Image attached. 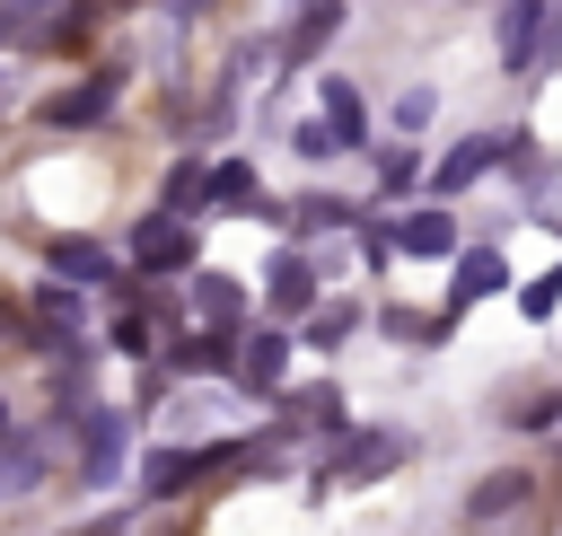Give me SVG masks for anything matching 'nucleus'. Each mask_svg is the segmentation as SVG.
Segmentation results:
<instances>
[{"label":"nucleus","mask_w":562,"mask_h":536,"mask_svg":"<svg viewBox=\"0 0 562 536\" xmlns=\"http://www.w3.org/2000/svg\"><path fill=\"white\" fill-rule=\"evenodd\" d=\"M351 325H360V308H342V299H316V308H307V343H316V351H334Z\"/></svg>","instance_id":"nucleus-12"},{"label":"nucleus","mask_w":562,"mask_h":536,"mask_svg":"<svg viewBox=\"0 0 562 536\" xmlns=\"http://www.w3.org/2000/svg\"><path fill=\"white\" fill-rule=\"evenodd\" d=\"M193 308L228 325V316H246V290H237V281H220V272H202V281H193Z\"/></svg>","instance_id":"nucleus-13"},{"label":"nucleus","mask_w":562,"mask_h":536,"mask_svg":"<svg viewBox=\"0 0 562 536\" xmlns=\"http://www.w3.org/2000/svg\"><path fill=\"white\" fill-rule=\"evenodd\" d=\"M44 264H53L61 281H105V272H114V255H105V246H88V237H53V255H44Z\"/></svg>","instance_id":"nucleus-9"},{"label":"nucleus","mask_w":562,"mask_h":536,"mask_svg":"<svg viewBox=\"0 0 562 536\" xmlns=\"http://www.w3.org/2000/svg\"><path fill=\"white\" fill-rule=\"evenodd\" d=\"M430 114H439L430 88H404V97H395V132H430Z\"/></svg>","instance_id":"nucleus-19"},{"label":"nucleus","mask_w":562,"mask_h":536,"mask_svg":"<svg viewBox=\"0 0 562 536\" xmlns=\"http://www.w3.org/2000/svg\"><path fill=\"white\" fill-rule=\"evenodd\" d=\"M501 290H509L501 246H465V255H457V272H448V316H465L474 299H501Z\"/></svg>","instance_id":"nucleus-1"},{"label":"nucleus","mask_w":562,"mask_h":536,"mask_svg":"<svg viewBox=\"0 0 562 536\" xmlns=\"http://www.w3.org/2000/svg\"><path fill=\"white\" fill-rule=\"evenodd\" d=\"M501 158H509V141H492V132H474V141H457V149H448V158L430 167V193H465V185H474L483 167H501Z\"/></svg>","instance_id":"nucleus-3"},{"label":"nucleus","mask_w":562,"mask_h":536,"mask_svg":"<svg viewBox=\"0 0 562 536\" xmlns=\"http://www.w3.org/2000/svg\"><path fill=\"white\" fill-rule=\"evenodd\" d=\"M132 255H140V264H193V237H184V228H176V220L158 211V220H140Z\"/></svg>","instance_id":"nucleus-8"},{"label":"nucleus","mask_w":562,"mask_h":536,"mask_svg":"<svg viewBox=\"0 0 562 536\" xmlns=\"http://www.w3.org/2000/svg\"><path fill=\"white\" fill-rule=\"evenodd\" d=\"M509 501H518V474H492V483L474 492V518H492V510H509Z\"/></svg>","instance_id":"nucleus-21"},{"label":"nucleus","mask_w":562,"mask_h":536,"mask_svg":"<svg viewBox=\"0 0 562 536\" xmlns=\"http://www.w3.org/2000/svg\"><path fill=\"white\" fill-rule=\"evenodd\" d=\"M105 105H114V79H88V88H70V97H53L44 114H53V123H97Z\"/></svg>","instance_id":"nucleus-11"},{"label":"nucleus","mask_w":562,"mask_h":536,"mask_svg":"<svg viewBox=\"0 0 562 536\" xmlns=\"http://www.w3.org/2000/svg\"><path fill=\"white\" fill-rule=\"evenodd\" d=\"M263 299H272V316H307V308H316V264H307L299 246H281V255L263 264Z\"/></svg>","instance_id":"nucleus-2"},{"label":"nucleus","mask_w":562,"mask_h":536,"mask_svg":"<svg viewBox=\"0 0 562 536\" xmlns=\"http://www.w3.org/2000/svg\"><path fill=\"white\" fill-rule=\"evenodd\" d=\"M378 176H386V193H404V185H413V158H404V149H386V158H378Z\"/></svg>","instance_id":"nucleus-23"},{"label":"nucleus","mask_w":562,"mask_h":536,"mask_svg":"<svg viewBox=\"0 0 562 536\" xmlns=\"http://www.w3.org/2000/svg\"><path fill=\"white\" fill-rule=\"evenodd\" d=\"M351 220H360V211H351L342 193H307V202H299V228H307V237H316V228H351Z\"/></svg>","instance_id":"nucleus-15"},{"label":"nucleus","mask_w":562,"mask_h":536,"mask_svg":"<svg viewBox=\"0 0 562 536\" xmlns=\"http://www.w3.org/2000/svg\"><path fill=\"white\" fill-rule=\"evenodd\" d=\"M202 211H263V193H255V167H246V158H220V167H202Z\"/></svg>","instance_id":"nucleus-4"},{"label":"nucleus","mask_w":562,"mask_h":536,"mask_svg":"<svg viewBox=\"0 0 562 536\" xmlns=\"http://www.w3.org/2000/svg\"><path fill=\"white\" fill-rule=\"evenodd\" d=\"M518 308H527V316H553V308H562V264H553V272H536V281L518 290Z\"/></svg>","instance_id":"nucleus-20"},{"label":"nucleus","mask_w":562,"mask_h":536,"mask_svg":"<svg viewBox=\"0 0 562 536\" xmlns=\"http://www.w3.org/2000/svg\"><path fill=\"white\" fill-rule=\"evenodd\" d=\"M334 26H342V0H316V9L299 18V44H290V62H307V53H316V44L334 35Z\"/></svg>","instance_id":"nucleus-14"},{"label":"nucleus","mask_w":562,"mask_h":536,"mask_svg":"<svg viewBox=\"0 0 562 536\" xmlns=\"http://www.w3.org/2000/svg\"><path fill=\"white\" fill-rule=\"evenodd\" d=\"M193 466H202V457H167V448H158V457H140V483H149V492H176Z\"/></svg>","instance_id":"nucleus-18"},{"label":"nucleus","mask_w":562,"mask_h":536,"mask_svg":"<svg viewBox=\"0 0 562 536\" xmlns=\"http://www.w3.org/2000/svg\"><path fill=\"white\" fill-rule=\"evenodd\" d=\"M369 466H395V439H378V431H369V439H351L334 474H369Z\"/></svg>","instance_id":"nucleus-17"},{"label":"nucleus","mask_w":562,"mask_h":536,"mask_svg":"<svg viewBox=\"0 0 562 536\" xmlns=\"http://www.w3.org/2000/svg\"><path fill=\"white\" fill-rule=\"evenodd\" d=\"M290 141H299V158H334V132H325V123H299Z\"/></svg>","instance_id":"nucleus-22"},{"label":"nucleus","mask_w":562,"mask_h":536,"mask_svg":"<svg viewBox=\"0 0 562 536\" xmlns=\"http://www.w3.org/2000/svg\"><path fill=\"white\" fill-rule=\"evenodd\" d=\"M281 369H290V334H281V325L246 334V351H237V378H246V387H281Z\"/></svg>","instance_id":"nucleus-7"},{"label":"nucleus","mask_w":562,"mask_h":536,"mask_svg":"<svg viewBox=\"0 0 562 536\" xmlns=\"http://www.w3.org/2000/svg\"><path fill=\"white\" fill-rule=\"evenodd\" d=\"M395 246H404V255H457V220H448L439 202H430V211H404V220H395Z\"/></svg>","instance_id":"nucleus-6"},{"label":"nucleus","mask_w":562,"mask_h":536,"mask_svg":"<svg viewBox=\"0 0 562 536\" xmlns=\"http://www.w3.org/2000/svg\"><path fill=\"white\" fill-rule=\"evenodd\" d=\"M316 97H325V132H334V149H360V141H369V105H360V88H351V79H325Z\"/></svg>","instance_id":"nucleus-5"},{"label":"nucleus","mask_w":562,"mask_h":536,"mask_svg":"<svg viewBox=\"0 0 562 536\" xmlns=\"http://www.w3.org/2000/svg\"><path fill=\"white\" fill-rule=\"evenodd\" d=\"M0 439H9V404H0Z\"/></svg>","instance_id":"nucleus-24"},{"label":"nucleus","mask_w":562,"mask_h":536,"mask_svg":"<svg viewBox=\"0 0 562 536\" xmlns=\"http://www.w3.org/2000/svg\"><path fill=\"white\" fill-rule=\"evenodd\" d=\"M237 334H202V343H184L176 351V369H237V351H228Z\"/></svg>","instance_id":"nucleus-16"},{"label":"nucleus","mask_w":562,"mask_h":536,"mask_svg":"<svg viewBox=\"0 0 562 536\" xmlns=\"http://www.w3.org/2000/svg\"><path fill=\"white\" fill-rule=\"evenodd\" d=\"M79 448H88V474L105 483V466L123 457V413H88V431H79Z\"/></svg>","instance_id":"nucleus-10"}]
</instances>
